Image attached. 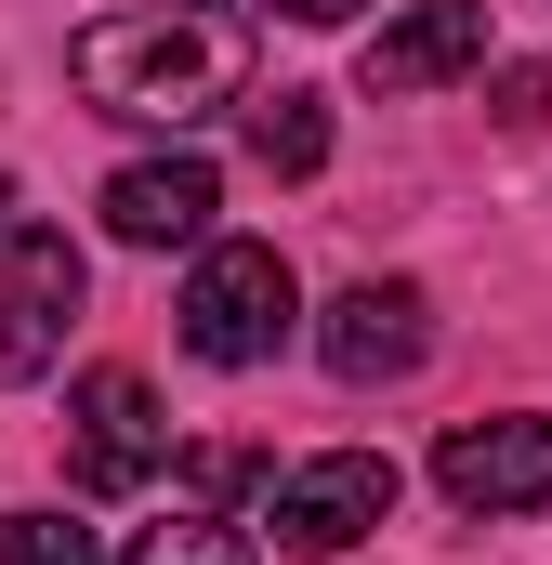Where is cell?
I'll use <instances>...</instances> for the list:
<instances>
[{
	"instance_id": "obj_1",
	"label": "cell",
	"mask_w": 552,
	"mask_h": 565,
	"mask_svg": "<svg viewBox=\"0 0 552 565\" xmlns=\"http://www.w3.org/2000/svg\"><path fill=\"white\" fill-rule=\"evenodd\" d=\"M79 93H93V119H158V132H198L224 93H237V40L224 26H198V13H106V26H79Z\"/></svg>"
},
{
	"instance_id": "obj_2",
	"label": "cell",
	"mask_w": 552,
	"mask_h": 565,
	"mask_svg": "<svg viewBox=\"0 0 552 565\" xmlns=\"http://www.w3.org/2000/svg\"><path fill=\"white\" fill-rule=\"evenodd\" d=\"M289 316H302V289H289V264L264 237H211L198 250V277H184V355L198 369H264L289 342Z\"/></svg>"
},
{
	"instance_id": "obj_3",
	"label": "cell",
	"mask_w": 552,
	"mask_h": 565,
	"mask_svg": "<svg viewBox=\"0 0 552 565\" xmlns=\"http://www.w3.org/2000/svg\"><path fill=\"white\" fill-rule=\"evenodd\" d=\"M158 460H171V422H158L145 369H79V395H66V473L93 500H132Z\"/></svg>"
},
{
	"instance_id": "obj_4",
	"label": "cell",
	"mask_w": 552,
	"mask_h": 565,
	"mask_svg": "<svg viewBox=\"0 0 552 565\" xmlns=\"http://www.w3.org/2000/svg\"><path fill=\"white\" fill-rule=\"evenodd\" d=\"M382 513H395V460L382 447H329V460L276 473V540L289 553H355Z\"/></svg>"
},
{
	"instance_id": "obj_5",
	"label": "cell",
	"mask_w": 552,
	"mask_h": 565,
	"mask_svg": "<svg viewBox=\"0 0 552 565\" xmlns=\"http://www.w3.org/2000/svg\"><path fill=\"white\" fill-rule=\"evenodd\" d=\"M316 355L369 395V382H408L421 355H434V302H421L408 277H355L329 316H316Z\"/></svg>"
},
{
	"instance_id": "obj_6",
	"label": "cell",
	"mask_w": 552,
	"mask_h": 565,
	"mask_svg": "<svg viewBox=\"0 0 552 565\" xmlns=\"http://www.w3.org/2000/svg\"><path fill=\"white\" fill-rule=\"evenodd\" d=\"M434 487H447L460 513H540V500H552V422H540V408L460 422L447 447H434Z\"/></svg>"
},
{
	"instance_id": "obj_7",
	"label": "cell",
	"mask_w": 552,
	"mask_h": 565,
	"mask_svg": "<svg viewBox=\"0 0 552 565\" xmlns=\"http://www.w3.org/2000/svg\"><path fill=\"white\" fill-rule=\"evenodd\" d=\"M66 316H79V250H66L53 224H26V237L0 250V382H26V369H53V342H66Z\"/></svg>"
},
{
	"instance_id": "obj_8",
	"label": "cell",
	"mask_w": 552,
	"mask_h": 565,
	"mask_svg": "<svg viewBox=\"0 0 552 565\" xmlns=\"http://www.w3.org/2000/svg\"><path fill=\"white\" fill-rule=\"evenodd\" d=\"M211 211H224L211 158H132L106 184V237L119 250H211Z\"/></svg>"
},
{
	"instance_id": "obj_9",
	"label": "cell",
	"mask_w": 552,
	"mask_h": 565,
	"mask_svg": "<svg viewBox=\"0 0 552 565\" xmlns=\"http://www.w3.org/2000/svg\"><path fill=\"white\" fill-rule=\"evenodd\" d=\"M460 66H487V0H408V13L355 53L369 93H434V79H460Z\"/></svg>"
},
{
	"instance_id": "obj_10",
	"label": "cell",
	"mask_w": 552,
	"mask_h": 565,
	"mask_svg": "<svg viewBox=\"0 0 552 565\" xmlns=\"http://www.w3.org/2000/svg\"><path fill=\"white\" fill-rule=\"evenodd\" d=\"M251 158H264L276 184L329 171V106H316V93H264V106H251Z\"/></svg>"
},
{
	"instance_id": "obj_11",
	"label": "cell",
	"mask_w": 552,
	"mask_h": 565,
	"mask_svg": "<svg viewBox=\"0 0 552 565\" xmlns=\"http://www.w3.org/2000/svg\"><path fill=\"white\" fill-rule=\"evenodd\" d=\"M119 565H251V540H237L224 513H171V526H145Z\"/></svg>"
},
{
	"instance_id": "obj_12",
	"label": "cell",
	"mask_w": 552,
	"mask_h": 565,
	"mask_svg": "<svg viewBox=\"0 0 552 565\" xmlns=\"http://www.w3.org/2000/svg\"><path fill=\"white\" fill-rule=\"evenodd\" d=\"M0 565H93V526H66V513H13V526H0Z\"/></svg>"
},
{
	"instance_id": "obj_13",
	"label": "cell",
	"mask_w": 552,
	"mask_h": 565,
	"mask_svg": "<svg viewBox=\"0 0 552 565\" xmlns=\"http://www.w3.org/2000/svg\"><path fill=\"white\" fill-rule=\"evenodd\" d=\"M184 487H198V500H251L264 460H251V447H184Z\"/></svg>"
},
{
	"instance_id": "obj_14",
	"label": "cell",
	"mask_w": 552,
	"mask_h": 565,
	"mask_svg": "<svg viewBox=\"0 0 552 565\" xmlns=\"http://www.w3.org/2000/svg\"><path fill=\"white\" fill-rule=\"evenodd\" d=\"M500 119H552V66H500Z\"/></svg>"
},
{
	"instance_id": "obj_15",
	"label": "cell",
	"mask_w": 552,
	"mask_h": 565,
	"mask_svg": "<svg viewBox=\"0 0 552 565\" xmlns=\"http://www.w3.org/2000/svg\"><path fill=\"white\" fill-rule=\"evenodd\" d=\"M264 13H289V26H342V13H369V0H264Z\"/></svg>"
},
{
	"instance_id": "obj_16",
	"label": "cell",
	"mask_w": 552,
	"mask_h": 565,
	"mask_svg": "<svg viewBox=\"0 0 552 565\" xmlns=\"http://www.w3.org/2000/svg\"><path fill=\"white\" fill-rule=\"evenodd\" d=\"M13 237H26V211H13V184H0V250H13Z\"/></svg>"
},
{
	"instance_id": "obj_17",
	"label": "cell",
	"mask_w": 552,
	"mask_h": 565,
	"mask_svg": "<svg viewBox=\"0 0 552 565\" xmlns=\"http://www.w3.org/2000/svg\"><path fill=\"white\" fill-rule=\"evenodd\" d=\"M171 13H198V0H171Z\"/></svg>"
}]
</instances>
